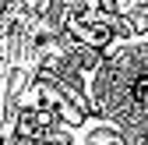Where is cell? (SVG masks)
Wrapping results in <instances>:
<instances>
[{
	"mask_svg": "<svg viewBox=\"0 0 148 145\" xmlns=\"http://www.w3.org/2000/svg\"><path fill=\"white\" fill-rule=\"evenodd\" d=\"M88 113L113 124L123 142L148 145V32H127L85 75Z\"/></svg>",
	"mask_w": 148,
	"mask_h": 145,
	"instance_id": "obj_1",
	"label": "cell"
}]
</instances>
